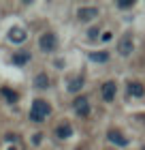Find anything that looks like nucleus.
I'll return each mask as SVG.
<instances>
[{"instance_id": "obj_1", "label": "nucleus", "mask_w": 145, "mask_h": 150, "mask_svg": "<svg viewBox=\"0 0 145 150\" xmlns=\"http://www.w3.org/2000/svg\"><path fill=\"white\" fill-rule=\"evenodd\" d=\"M49 112H51L49 103H47V101H43V99H36V101L32 103V110H30V120L43 122L47 116H49Z\"/></svg>"}, {"instance_id": "obj_2", "label": "nucleus", "mask_w": 145, "mask_h": 150, "mask_svg": "<svg viewBox=\"0 0 145 150\" xmlns=\"http://www.w3.org/2000/svg\"><path fill=\"white\" fill-rule=\"evenodd\" d=\"M39 45H41V50H43V52H53V50H56V45H58V39H56L53 32H45V35L39 39Z\"/></svg>"}, {"instance_id": "obj_3", "label": "nucleus", "mask_w": 145, "mask_h": 150, "mask_svg": "<svg viewBox=\"0 0 145 150\" xmlns=\"http://www.w3.org/2000/svg\"><path fill=\"white\" fill-rule=\"evenodd\" d=\"M132 47H134V39H132V35H124L120 41H117V52H120L122 56H128V54L132 52Z\"/></svg>"}, {"instance_id": "obj_4", "label": "nucleus", "mask_w": 145, "mask_h": 150, "mask_svg": "<svg viewBox=\"0 0 145 150\" xmlns=\"http://www.w3.org/2000/svg\"><path fill=\"white\" fill-rule=\"evenodd\" d=\"M94 17H98V9L96 6H81L77 11V19L79 22H92Z\"/></svg>"}, {"instance_id": "obj_5", "label": "nucleus", "mask_w": 145, "mask_h": 150, "mask_svg": "<svg viewBox=\"0 0 145 150\" xmlns=\"http://www.w3.org/2000/svg\"><path fill=\"white\" fill-rule=\"evenodd\" d=\"M26 37L28 35H26V30L22 28V26H13V28L9 30V41L11 43H24Z\"/></svg>"}, {"instance_id": "obj_6", "label": "nucleus", "mask_w": 145, "mask_h": 150, "mask_svg": "<svg viewBox=\"0 0 145 150\" xmlns=\"http://www.w3.org/2000/svg\"><path fill=\"white\" fill-rule=\"evenodd\" d=\"M73 107H75V112H77L79 116H88V114H90V103H88V99H85V97L75 99Z\"/></svg>"}, {"instance_id": "obj_7", "label": "nucleus", "mask_w": 145, "mask_h": 150, "mask_svg": "<svg viewBox=\"0 0 145 150\" xmlns=\"http://www.w3.org/2000/svg\"><path fill=\"white\" fill-rule=\"evenodd\" d=\"M115 92H117L115 81H107V84H102V99H105V101H113L115 99Z\"/></svg>"}, {"instance_id": "obj_8", "label": "nucleus", "mask_w": 145, "mask_h": 150, "mask_svg": "<svg viewBox=\"0 0 145 150\" xmlns=\"http://www.w3.org/2000/svg\"><path fill=\"white\" fill-rule=\"evenodd\" d=\"M56 135L60 139H66V137H71L73 135V127L68 125V122H64V125H60L58 129H56Z\"/></svg>"}, {"instance_id": "obj_9", "label": "nucleus", "mask_w": 145, "mask_h": 150, "mask_svg": "<svg viewBox=\"0 0 145 150\" xmlns=\"http://www.w3.org/2000/svg\"><path fill=\"white\" fill-rule=\"evenodd\" d=\"M128 94H132V97H143L145 94V86L139 84V81H132V84L128 86Z\"/></svg>"}, {"instance_id": "obj_10", "label": "nucleus", "mask_w": 145, "mask_h": 150, "mask_svg": "<svg viewBox=\"0 0 145 150\" xmlns=\"http://www.w3.org/2000/svg\"><path fill=\"white\" fill-rule=\"evenodd\" d=\"M109 139H111L113 144H120V146H126L128 144V139L124 137L120 131H109Z\"/></svg>"}, {"instance_id": "obj_11", "label": "nucleus", "mask_w": 145, "mask_h": 150, "mask_svg": "<svg viewBox=\"0 0 145 150\" xmlns=\"http://www.w3.org/2000/svg\"><path fill=\"white\" fill-rule=\"evenodd\" d=\"M34 86L36 88H47L49 86V77H47L45 73H39L36 77H34Z\"/></svg>"}, {"instance_id": "obj_12", "label": "nucleus", "mask_w": 145, "mask_h": 150, "mask_svg": "<svg viewBox=\"0 0 145 150\" xmlns=\"http://www.w3.org/2000/svg\"><path fill=\"white\" fill-rule=\"evenodd\" d=\"M90 60H94V62H107L109 54L107 52H92V54H90Z\"/></svg>"}, {"instance_id": "obj_13", "label": "nucleus", "mask_w": 145, "mask_h": 150, "mask_svg": "<svg viewBox=\"0 0 145 150\" xmlns=\"http://www.w3.org/2000/svg\"><path fill=\"white\" fill-rule=\"evenodd\" d=\"M81 86H83V79H81V77H73L71 81H68V90H71V92L81 90Z\"/></svg>"}, {"instance_id": "obj_14", "label": "nucleus", "mask_w": 145, "mask_h": 150, "mask_svg": "<svg viewBox=\"0 0 145 150\" xmlns=\"http://www.w3.org/2000/svg\"><path fill=\"white\" fill-rule=\"evenodd\" d=\"M0 92H2V97L9 101V103H15V101H17V92H13L11 88H2Z\"/></svg>"}, {"instance_id": "obj_15", "label": "nucleus", "mask_w": 145, "mask_h": 150, "mask_svg": "<svg viewBox=\"0 0 145 150\" xmlns=\"http://www.w3.org/2000/svg\"><path fill=\"white\" fill-rule=\"evenodd\" d=\"M30 60V54L28 52H24V54H15V56H13V62L15 64H26Z\"/></svg>"}, {"instance_id": "obj_16", "label": "nucleus", "mask_w": 145, "mask_h": 150, "mask_svg": "<svg viewBox=\"0 0 145 150\" xmlns=\"http://www.w3.org/2000/svg\"><path fill=\"white\" fill-rule=\"evenodd\" d=\"M132 4H134V0H122V2H120L122 9H128V6H132Z\"/></svg>"}, {"instance_id": "obj_17", "label": "nucleus", "mask_w": 145, "mask_h": 150, "mask_svg": "<svg viewBox=\"0 0 145 150\" xmlns=\"http://www.w3.org/2000/svg\"><path fill=\"white\" fill-rule=\"evenodd\" d=\"M88 37H90V39H96V37H98V28H90Z\"/></svg>"}, {"instance_id": "obj_18", "label": "nucleus", "mask_w": 145, "mask_h": 150, "mask_svg": "<svg viewBox=\"0 0 145 150\" xmlns=\"http://www.w3.org/2000/svg\"><path fill=\"white\" fill-rule=\"evenodd\" d=\"M41 137H43V135H41V133H36V135L32 137V142H34V144H41Z\"/></svg>"}, {"instance_id": "obj_19", "label": "nucleus", "mask_w": 145, "mask_h": 150, "mask_svg": "<svg viewBox=\"0 0 145 150\" xmlns=\"http://www.w3.org/2000/svg\"><path fill=\"white\" fill-rule=\"evenodd\" d=\"M6 139H9V142H15V139H17V135H13V133H9V135H6Z\"/></svg>"}, {"instance_id": "obj_20", "label": "nucleus", "mask_w": 145, "mask_h": 150, "mask_svg": "<svg viewBox=\"0 0 145 150\" xmlns=\"http://www.w3.org/2000/svg\"><path fill=\"white\" fill-rule=\"evenodd\" d=\"M102 41H111V32H105V35H102Z\"/></svg>"}, {"instance_id": "obj_21", "label": "nucleus", "mask_w": 145, "mask_h": 150, "mask_svg": "<svg viewBox=\"0 0 145 150\" xmlns=\"http://www.w3.org/2000/svg\"><path fill=\"white\" fill-rule=\"evenodd\" d=\"M9 150H15V148H9Z\"/></svg>"}, {"instance_id": "obj_22", "label": "nucleus", "mask_w": 145, "mask_h": 150, "mask_svg": "<svg viewBox=\"0 0 145 150\" xmlns=\"http://www.w3.org/2000/svg\"><path fill=\"white\" fill-rule=\"evenodd\" d=\"M143 150H145V146H143Z\"/></svg>"}]
</instances>
